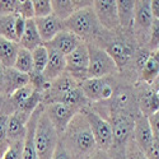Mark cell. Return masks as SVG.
Segmentation results:
<instances>
[{"label": "cell", "instance_id": "41", "mask_svg": "<svg viewBox=\"0 0 159 159\" xmlns=\"http://www.w3.org/2000/svg\"><path fill=\"white\" fill-rule=\"evenodd\" d=\"M0 93L5 96V68L0 65Z\"/></svg>", "mask_w": 159, "mask_h": 159}, {"label": "cell", "instance_id": "25", "mask_svg": "<svg viewBox=\"0 0 159 159\" xmlns=\"http://www.w3.org/2000/svg\"><path fill=\"white\" fill-rule=\"evenodd\" d=\"M158 76H159V64L155 61V59L150 54L148 60L145 61L143 68L140 69V79L143 83L152 85L157 80Z\"/></svg>", "mask_w": 159, "mask_h": 159}, {"label": "cell", "instance_id": "37", "mask_svg": "<svg viewBox=\"0 0 159 159\" xmlns=\"http://www.w3.org/2000/svg\"><path fill=\"white\" fill-rule=\"evenodd\" d=\"M148 121H149V125L152 127L154 138H158L159 139V111H157L155 113H153L152 116H149L148 117Z\"/></svg>", "mask_w": 159, "mask_h": 159}, {"label": "cell", "instance_id": "27", "mask_svg": "<svg viewBox=\"0 0 159 159\" xmlns=\"http://www.w3.org/2000/svg\"><path fill=\"white\" fill-rule=\"evenodd\" d=\"M16 70L23 73V74H31L33 71V60H32V52L19 47V51L17 54V59L13 66Z\"/></svg>", "mask_w": 159, "mask_h": 159}, {"label": "cell", "instance_id": "16", "mask_svg": "<svg viewBox=\"0 0 159 159\" xmlns=\"http://www.w3.org/2000/svg\"><path fill=\"white\" fill-rule=\"evenodd\" d=\"M82 43H83V41L80 38L65 28L64 31L57 33L55 36V38L52 39V41H50L48 43H46L45 46L56 50L57 52L62 54L64 56H68L69 54H71V52Z\"/></svg>", "mask_w": 159, "mask_h": 159}, {"label": "cell", "instance_id": "34", "mask_svg": "<svg viewBox=\"0 0 159 159\" xmlns=\"http://www.w3.org/2000/svg\"><path fill=\"white\" fill-rule=\"evenodd\" d=\"M22 18H24L25 20L28 19H34V10H33V3L31 0H25V2H20L19 8H18V13Z\"/></svg>", "mask_w": 159, "mask_h": 159}, {"label": "cell", "instance_id": "21", "mask_svg": "<svg viewBox=\"0 0 159 159\" xmlns=\"http://www.w3.org/2000/svg\"><path fill=\"white\" fill-rule=\"evenodd\" d=\"M30 84V75L23 74L14 68L5 69V96H10L16 90Z\"/></svg>", "mask_w": 159, "mask_h": 159}, {"label": "cell", "instance_id": "7", "mask_svg": "<svg viewBox=\"0 0 159 159\" xmlns=\"http://www.w3.org/2000/svg\"><path fill=\"white\" fill-rule=\"evenodd\" d=\"M66 68L65 73L74 78L76 82L82 83L88 78V68H89V52L88 45L82 43L79 45L71 54L65 56Z\"/></svg>", "mask_w": 159, "mask_h": 159}, {"label": "cell", "instance_id": "18", "mask_svg": "<svg viewBox=\"0 0 159 159\" xmlns=\"http://www.w3.org/2000/svg\"><path fill=\"white\" fill-rule=\"evenodd\" d=\"M47 50H48V61H47V65H46L42 75L51 84L52 82L56 80L59 76H61L65 73L66 60H65V56L62 54H60V52H57L56 50L51 48V47H47Z\"/></svg>", "mask_w": 159, "mask_h": 159}, {"label": "cell", "instance_id": "23", "mask_svg": "<svg viewBox=\"0 0 159 159\" xmlns=\"http://www.w3.org/2000/svg\"><path fill=\"white\" fill-rule=\"evenodd\" d=\"M18 51H19V45L17 42H13L7 38L0 37V65L3 68L10 69L14 66Z\"/></svg>", "mask_w": 159, "mask_h": 159}, {"label": "cell", "instance_id": "10", "mask_svg": "<svg viewBox=\"0 0 159 159\" xmlns=\"http://www.w3.org/2000/svg\"><path fill=\"white\" fill-rule=\"evenodd\" d=\"M45 112L47 113L51 124L54 125V127L56 129L57 134L61 136L64 134V131L66 130V127L69 126V124L71 122V120L74 118V116L80 112L70 106H66L64 103H50L45 106Z\"/></svg>", "mask_w": 159, "mask_h": 159}, {"label": "cell", "instance_id": "13", "mask_svg": "<svg viewBox=\"0 0 159 159\" xmlns=\"http://www.w3.org/2000/svg\"><path fill=\"white\" fill-rule=\"evenodd\" d=\"M138 107L140 115L149 117L159 111V94L150 84H143L138 92Z\"/></svg>", "mask_w": 159, "mask_h": 159}, {"label": "cell", "instance_id": "42", "mask_svg": "<svg viewBox=\"0 0 159 159\" xmlns=\"http://www.w3.org/2000/svg\"><path fill=\"white\" fill-rule=\"evenodd\" d=\"M88 159H112L111 155L106 152H102V150H97L92 157H89Z\"/></svg>", "mask_w": 159, "mask_h": 159}, {"label": "cell", "instance_id": "32", "mask_svg": "<svg viewBox=\"0 0 159 159\" xmlns=\"http://www.w3.org/2000/svg\"><path fill=\"white\" fill-rule=\"evenodd\" d=\"M147 47H148L149 52H153V51L159 48V19H154L153 20Z\"/></svg>", "mask_w": 159, "mask_h": 159}, {"label": "cell", "instance_id": "46", "mask_svg": "<svg viewBox=\"0 0 159 159\" xmlns=\"http://www.w3.org/2000/svg\"><path fill=\"white\" fill-rule=\"evenodd\" d=\"M150 54H152V56L155 59V61L159 64V48L155 50V51H153V52H150Z\"/></svg>", "mask_w": 159, "mask_h": 159}, {"label": "cell", "instance_id": "43", "mask_svg": "<svg viewBox=\"0 0 159 159\" xmlns=\"http://www.w3.org/2000/svg\"><path fill=\"white\" fill-rule=\"evenodd\" d=\"M8 147H9V143L8 141H2V140H0V159L3 158V155L7 152Z\"/></svg>", "mask_w": 159, "mask_h": 159}, {"label": "cell", "instance_id": "33", "mask_svg": "<svg viewBox=\"0 0 159 159\" xmlns=\"http://www.w3.org/2000/svg\"><path fill=\"white\" fill-rule=\"evenodd\" d=\"M19 4L20 2H17V0H4V2H0V16L17 14Z\"/></svg>", "mask_w": 159, "mask_h": 159}, {"label": "cell", "instance_id": "9", "mask_svg": "<svg viewBox=\"0 0 159 159\" xmlns=\"http://www.w3.org/2000/svg\"><path fill=\"white\" fill-rule=\"evenodd\" d=\"M93 10L99 25L104 31L117 32L121 30L117 4L115 0H96L93 2Z\"/></svg>", "mask_w": 159, "mask_h": 159}, {"label": "cell", "instance_id": "40", "mask_svg": "<svg viewBox=\"0 0 159 159\" xmlns=\"http://www.w3.org/2000/svg\"><path fill=\"white\" fill-rule=\"evenodd\" d=\"M150 11L154 19H159V0L150 2Z\"/></svg>", "mask_w": 159, "mask_h": 159}, {"label": "cell", "instance_id": "12", "mask_svg": "<svg viewBox=\"0 0 159 159\" xmlns=\"http://www.w3.org/2000/svg\"><path fill=\"white\" fill-rule=\"evenodd\" d=\"M43 108H45V104H41L39 107H37V110L31 115L30 120L27 122V130H25V135L23 139V159H38L34 135H36L38 118L41 116Z\"/></svg>", "mask_w": 159, "mask_h": 159}, {"label": "cell", "instance_id": "26", "mask_svg": "<svg viewBox=\"0 0 159 159\" xmlns=\"http://www.w3.org/2000/svg\"><path fill=\"white\" fill-rule=\"evenodd\" d=\"M16 16L17 14L0 16V37L18 43L16 34Z\"/></svg>", "mask_w": 159, "mask_h": 159}, {"label": "cell", "instance_id": "44", "mask_svg": "<svg viewBox=\"0 0 159 159\" xmlns=\"http://www.w3.org/2000/svg\"><path fill=\"white\" fill-rule=\"evenodd\" d=\"M5 102H7V96L0 93V113H3V110L5 107Z\"/></svg>", "mask_w": 159, "mask_h": 159}, {"label": "cell", "instance_id": "35", "mask_svg": "<svg viewBox=\"0 0 159 159\" xmlns=\"http://www.w3.org/2000/svg\"><path fill=\"white\" fill-rule=\"evenodd\" d=\"M144 154L148 159H159V139L154 138L149 147L144 150Z\"/></svg>", "mask_w": 159, "mask_h": 159}, {"label": "cell", "instance_id": "3", "mask_svg": "<svg viewBox=\"0 0 159 159\" xmlns=\"http://www.w3.org/2000/svg\"><path fill=\"white\" fill-rule=\"evenodd\" d=\"M60 141V135L57 134L56 129L51 124L45 108L38 118L34 143L38 159H52V155L55 153V149Z\"/></svg>", "mask_w": 159, "mask_h": 159}, {"label": "cell", "instance_id": "5", "mask_svg": "<svg viewBox=\"0 0 159 159\" xmlns=\"http://www.w3.org/2000/svg\"><path fill=\"white\" fill-rule=\"evenodd\" d=\"M89 52V68H88V78H107L118 73V69L112 60V57L107 54L103 47L87 43Z\"/></svg>", "mask_w": 159, "mask_h": 159}, {"label": "cell", "instance_id": "31", "mask_svg": "<svg viewBox=\"0 0 159 159\" xmlns=\"http://www.w3.org/2000/svg\"><path fill=\"white\" fill-rule=\"evenodd\" d=\"M2 159H23V140L10 143Z\"/></svg>", "mask_w": 159, "mask_h": 159}, {"label": "cell", "instance_id": "17", "mask_svg": "<svg viewBox=\"0 0 159 159\" xmlns=\"http://www.w3.org/2000/svg\"><path fill=\"white\" fill-rule=\"evenodd\" d=\"M131 138L143 152L149 147V144L154 139V135H153L152 127L149 125L148 117H145L143 115H138L135 117L134 129H132V136Z\"/></svg>", "mask_w": 159, "mask_h": 159}, {"label": "cell", "instance_id": "1", "mask_svg": "<svg viewBox=\"0 0 159 159\" xmlns=\"http://www.w3.org/2000/svg\"><path fill=\"white\" fill-rule=\"evenodd\" d=\"M60 140L74 159H88L97 152L93 134L82 111L74 116Z\"/></svg>", "mask_w": 159, "mask_h": 159}, {"label": "cell", "instance_id": "38", "mask_svg": "<svg viewBox=\"0 0 159 159\" xmlns=\"http://www.w3.org/2000/svg\"><path fill=\"white\" fill-rule=\"evenodd\" d=\"M8 115L0 113V140L2 141H8L7 139V126H8Z\"/></svg>", "mask_w": 159, "mask_h": 159}, {"label": "cell", "instance_id": "14", "mask_svg": "<svg viewBox=\"0 0 159 159\" xmlns=\"http://www.w3.org/2000/svg\"><path fill=\"white\" fill-rule=\"evenodd\" d=\"M103 48L107 51V54L115 61L118 69V73H122V70L127 66V64L132 59V55H134V50L131 48V46L127 42L118 41V39L117 41L108 42L107 46Z\"/></svg>", "mask_w": 159, "mask_h": 159}, {"label": "cell", "instance_id": "19", "mask_svg": "<svg viewBox=\"0 0 159 159\" xmlns=\"http://www.w3.org/2000/svg\"><path fill=\"white\" fill-rule=\"evenodd\" d=\"M28 120L30 117L22 115L20 112H14L9 115L7 126V139L9 144L24 139Z\"/></svg>", "mask_w": 159, "mask_h": 159}, {"label": "cell", "instance_id": "36", "mask_svg": "<svg viewBox=\"0 0 159 159\" xmlns=\"http://www.w3.org/2000/svg\"><path fill=\"white\" fill-rule=\"evenodd\" d=\"M52 159H74V157L69 153V150L64 147V144L61 143V140L59 141L57 147L55 149V153L52 155Z\"/></svg>", "mask_w": 159, "mask_h": 159}, {"label": "cell", "instance_id": "2", "mask_svg": "<svg viewBox=\"0 0 159 159\" xmlns=\"http://www.w3.org/2000/svg\"><path fill=\"white\" fill-rule=\"evenodd\" d=\"M64 24L66 30L78 36L84 43H93L103 31L96 17L93 5L76 10L70 18L64 22Z\"/></svg>", "mask_w": 159, "mask_h": 159}, {"label": "cell", "instance_id": "22", "mask_svg": "<svg viewBox=\"0 0 159 159\" xmlns=\"http://www.w3.org/2000/svg\"><path fill=\"white\" fill-rule=\"evenodd\" d=\"M117 11L120 18V27L122 31L132 32V23H134V11H135V2L132 0H118Z\"/></svg>", "mask_w": 159, "mask_h": 159}, {"label": "cell", "instance_id": "28", "mask_svg": "<svg viewBox=\"0 0 159 159\" xmlns=\"http://www.w3.org/2000/svg\"><path fill=\"white\" fill-rule=\"evenodd\" d=\"M32 60H33V71L42 74L47 61H48V50L45 45L37 47L36 50L32 51Z\"/></svg>", "mask_w": 159, "mask_h": 159}, {"label": "cell", "instance_id": "8", "mask_svg": "<svg viewBox=\"0 0 159 159\" xmlns=\"http://www.w3.org/2000/svg\"><path fill=\"white\" fill-rule=\"evenodd\" d=\"M80 88L89 102L108 101L115 94V85L110 76L85 79L80 83Z\"/></svg>", "mask_w": 159, "mask_h": 159}, {"label": "cell", "instance_id": "45", "mask_svg": "<svg viewBox=\"0 0 159 159\" xmlns=\"http://www.w3.org/2000/svg\"><path fill=\"white\" fill-rule=\"evenodd\" d=\"M152 87H153V88L155 89V92H157V93L159 94V76L157 78V80H155V82H154V83L152 84Z\"/></svg>", "mask_w": 159, "mask_h": 159}, {"label": "cell", "instance_id": "4", "mask_svg": "<svg viewBox=\"0 0 159 159\" xmlns=\"http://www.w3.org/2000/svg\"><path fill=\"white\" fill-rule=\"evenodd\" d=\"M82 112L84 113L92 130V134H93L97 145V150L108 153L113 147V131L111 122L106 120L97 111L92 110L89 106L82 110Z\"/></svg>", "mask_w": 159, "mask_h": 159}, {"label": "cell", "instance_id": "15", "mask_svg": "<svg viewBox=\"0 0 159 159\" xmlns=\"http://www.w3.org/2000/svg\"><path fill=\"white\" fill-rule=\"evenodd\" d=\"M34 23L37 25L38 33L41 36V39L45 45L52 41L57 33L65 30L64 22L57 17H55L54 14H51L48 17H43V18H34Z\"/></svg>", "mask_w": 159, "mask_h": 159}, {"label": "cell", "instance_id": "6", "mask_svg": "<svg viewBox=\"0 0 159 159\" xmlns=\"http://www.w3.org/2000/svg\"><path fill=\"white\" fill-rule=\"evenodd\" d=\"M153 16L150 11L149 0H139L135 2L134 11V23H132V33L139 43H148L150 28L153 24Z\"/></svg>", "mask_w": 159, "mask_h": 159}, {"label": "cell", "instance_id": "11", "mask_svg": "<svg viewBox=\"0 0 159 159\" xmlns=\"http://www.w3.org/2000/svg\"><path fill=\"white\" fill-rule=\"evenodd\" d=\"M134 120L125 112L113 113L111 125L113 131V145H124L132 136V129H134Z\"/></svg>", "mask_w": 159, "mask_h": 159}, {"label": "cell", "instance_id": "39", "mask_svg": "<svg viewBox=\"0 0 159 159\" xmlns=\"http://www.w3.org/2000/svg\"><path fill=\"white\" fill-rule=\"evenodd\" d=\"M24 28H25V19L22 18L19 14H17L16 16V34H17V38H18V43H19L20 37L23 36Z\"/></svg>", "mask_w": 159, "mask_h": 159}, {"label": "cell", "instance_id": "30", "mask_svg": "<svg viewBox=\"0 0 159 159\" xmlns=\"http://www.w3.org/2000/svg\"><path fill=\"white\" fill-rule=\"evenodd\" d=\"M125 159H148L144 152L135 144V141L130 138L125 144Z\"/></svg>", "mask_w": 159, "mask_h": 159}, {"label": "cell", "instance_id": "24", "mask_svg": "<svg viewBox=\"0 0 159 159\" xmlns=\"http://www.w3.org/2000/svg\"><path fill=\"white\" fill-rule=\"evenodd\" d=\"M52 4V14L65 22L68 18H70L74 13L79 9H82L80 2L75 0H54Z\"/></svg>", "mask_w": 159, "mask_h": 159}, {"label": "cell", "instance_id": "20", "mask_svg": "<svg viewBox=\"0 0 159 159\" xmlns=\"http://www.w3.org/2000/svg\"><path fill=\"white\" fill-rule=\"evenodd\" d=\"M18 45H19V47L25 48V50H28L31 52L33 50H36L37 47L45 45L42 42V39H41V36H39V33H38L34 19L25 20V28H24L23 36L20 37Z\"/></svg>", "mask_w": 159, "mask_h": 159}, {"label": "cell", "instance_id": "29", "mask_svg": "<svg viewBox=\"0 0 159 159\" xmlns=\"http://www.w3.org/2000/svg\"><path fill=\"white\" fill-rule=\"evenodd\" d=\"M34 18H43L52 14V4L50 0H33Z\"/></svg>", "mask_w": 159, "mask_h": 159}]
</instances>
